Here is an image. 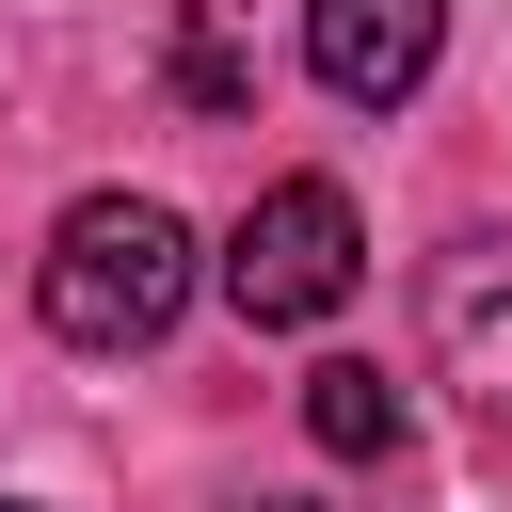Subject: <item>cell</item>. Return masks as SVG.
<instances>
[{
  "mask_svg": "<svg viewBox=\"0 0 512 512\" xmlns=\"http://www.w3.org/2000/svg\"><path fill=\"white\" fill-rule=\"evenodd\" d=\"M32 304H48L64 352H144V336H176V304H192V224H176L160 192H80V208L48 224V256H32Z\"/></svg>",
  "mask_w": 512,
  "mask_h": 512,
  "instance_id": "cell-1",
  "label": "cell"
},
{
  "mask_svg": "<svg viewBox=\"0 0 512 512\" xmlns=\"http://www.w3.org/2000/svg\"><path fill=\"white\" fill-rule=\"evenodd\" d=\"M352 272H368V224H352V192H336V176H272V192L240 208V240H224V304H240L256 336L336 320V304H352Z\"/></svg>",
  "mask_w": 512,
  "mask_h": 512,
  "instance_id": "cell-2",
  "label": "cell"
},
{
  "mask_svg": "<svg viewBox=\"0 0 512 512\" xmlns=\"http://www.w3.org/2000/svg\"><path fill=\"white\" fill-rule=\"evenodd\" d=\"M448 48V0H304V64L336 112H400Z\"/></svg>",
  "mask_w": 512,
  "mask_h": 512,
  "instance_id": "cell-3",
  "label": "cell"
},
{
  "mask_svg": "<svg viewBox=\"0 0 512 512\" xmlns=\"http://www.w3.org/2000/svg\"><path fill=\"white\" fill-rule=\"evenodd\" d=\"M432 368L480 416H512V240H448L432 256Z\"/></svg>",
  "mask_w": 512,
  "mask_h": 512,
  "instance_id": "cell-4",
  "label": "cell"
},
{
  "mask_svg": "<svg viewBox=\"0 0 512 512\" xmlns=\"http://www.w3.org/2000/svg\"><path fill=\"white\" fill-rule=\"evenodd\" d=\"M304 432H320L336 464H384V448H400V384H384L368 352H336V368H304Z\"/></svg>",
  "mask_w": 512,
  "mask_h": 512,
  "instance_id": "cell-5",
  "label": "cell"
},
{
  "mask_svg": "<svg viewBox=\"0 0 512 512\" xmlns=\"http://www.w3.org/2000/svg\"><path fill=\"white\" fill-rule=\"evenodd\" d=\"M176 112H256V48L224 32V0L176 16Z\"/></svg>",
  "mask_w": 512,
  "mask_h": 512,
  "instance_id": "cell-6",
  "label": "cell"
},
{
  "mask_svg": "<svg viewBox=\"0 0 512 512\" xmlns=\"http://www.w3.org/2000/svg\"><path fill=\"white\" fill-rule=\"evenodd\" d=\"M0 512H48V496H0Z\"/></svg>",
  "mask_w": 512,
  "mask_h": 512,
  "instance_id": "cell-7",
  "label": "cell"
},
{
  "mask_svg": "<svg viewBox=\"0 0 512 512\" xmlns=\"http://www.w3.org/2000/svg\"><path fill=\"white\" fill-rule=\"evenodd\" d=\"M256 512H304V496H256Z\"/></svg>",
  "mask_w": 512,
  "mask_h": 512,
  "instance_id": "cell-8",
  "label": "cell"
}]
</instances>
